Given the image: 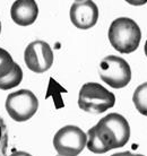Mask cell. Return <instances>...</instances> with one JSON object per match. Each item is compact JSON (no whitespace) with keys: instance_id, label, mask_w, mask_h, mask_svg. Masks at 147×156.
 Segmentation results:
<instances>
[{"instance_id":"1","label":"cell","mask_w":147,"mask_h":156,"mask_svg":"<svg viewBox=\"0 0 147 156\" xmlns=\"http://www.w3.org/2000/svg\"><path fill=\"white\" fill-rule=\"evenodd\" d=\"M130 138L127 119L119 113H109L87 133V148L94 154H104L124 147Z\"/></svg>"},{"instance_id":"2","label":"cell","mask_w":147,"mask_h":156,"mask_svg":"<svg viewBox=\"0 0 147 156\" xmlns=\"http://www.w3.org/2000/svg\"><path fill=\"white\" fill-rule=\"evenodd\" d=\"M109 41L118 52L129 55L139 47L142 31L135 20L128 17L117 18L109 27Z\"/></svg>"},{"instance_id":"3","label":"cell","mask_w":147,"mask_h":156,"mask_svg":"<svg viewBox=\"0 0 147 156\" xmlns=\"http://www.w3.org/2000/svg\"><path fill=\"white\" fill-rule=\"evenodd\" d=\"M116 104L114 94L97 83H86L78 95V106L89 113H103Z\"/></svg>"},{"instance_id":"4","label":"cell","mask_w":147,"mask_h":156,"mask_svg":"<svg viewBox=\"0 0 147 156\" xmlns=\"http://www.w3.org/2000/svg\"><path fill=\"white\" fill-rule=\"evenodd\" d=\"M100 76L112 88H124L131 80V69L124 58L108 55L100 63Z\"/></svg>"},{"instance_id":"5","label":"cell","mask_w":147,"mask_h":156,"mask_svg":"<svg viewBox=\"0 0 147 156\" xmlns=\"http://www.w3.org/2000/svg\"><path fill=\"white\" fill-rule=\"evenodd\" d=\"M6 110L9 117L17 122L30 120L39 109V101L33 92L20 90L10 93L6 98Z\"/></svg>"},{"instance_id":"6","label":"cell","mask_w":147,"mask_h":156,"mask_svg":"<svg viewBox=\"0 0 147 156\" xmlns=\"http://www.w3.org/2000/svg\"><path fill=\"white\" fill-rule=\"evenodd\" d=\"M87 143V135L76 126L62 127L53 137V146L60 156H77Z\"/></svg>"},{"instance_id":"7","label":"cell","mask_w":147,"mask_h":156,"mask_svg":"<svg viewBox=\"0 0 147 156\" xmlns=\"http://www.w3.org/2000/svg\"><path fill=\"white\" fill-rule=\"evenodd\" d=\"M24 60L30 70L42 74L52 67L53 51L44 41H33L25 49Z\"/></svg>"},{"instance_id":"8","label":"cell","mask_w":147,"mask_h":156,"mask_svg":"<svg viewBox=\"0 0 147 156\" xmlns=\"http://www.w3.org/2000/svg\"><path fill=\"white\" fill-rule=\"evenodd\" d=\"M99 20V8L93 0L76 1L70 7V20L75 27L79 30H89Z\"/></svg>"},{"instance_id":"9","label":"cell","mask_w":147,"mask_h":156,"mask_svg":"<svg viewBox=\"0 0 147 156\" xmlns=\"http://www.w3.org/2000/svg\"><path fill=\"white\" fill-rule=\"evenodd\" d=\"M14 23L20 26H28L34 23L39 16V7L35 0H16L10 9Z\"/></svg>"},{"instance_id":"10","label":"cell","mask_w":147,"mask_h":156,"mask_svg":"<svg viewBox=\"0 0 147 156\" xmlns=\"http://www.w3.org/2000/svg\"><path fill=\"white\" fill-rule=\"evenodd\" d=\"M22 79H23V70L20 65L15 62L12 71L8 75H6L5 77L0 78V90H12L20 85L22 83Z\"/></svg>"},{"instance_id":"11","label":"cell","mask_w":147,"mask_h":156,"mask_svg":"<svg viewBox=\"0 0 147 156\" xmlns=\"http://www.w3.org/2000/svg\"><path fill=\"white\" fill-rule=\"evenodd\" d=\"M132 102L137 111L147 117V83H144L136 88L132 96Z\"/></svg>"},{"instance_id":"12","label":"cell","mask_w":147,"mask_h":156,"mask_svg":"<svg viewBox=\"0 0 147 156\" xmlns=\"http://www.w3.org/2000/svg\"><path fill=\"white\" fill-rule=\"evenodd\" d=\"M14 65H15V61L13 60V57L9 55V52L0 48V78L9 74Z\"/></svg>"},{"instance_id":"13","label":"cell","mask_w":147,"mask_h":156,"mask_svg":"<svg viewBox=\"0 0 147 156\" xmlns=\"http://www.w3.org/2000/svg\"><path fill=\"white\" fill-rule=\"evenodd\" d=\"M8 133L4 119L0 117V156H7Z\"/></svg>"},{"instance_id":"14","label":"cell","mask_w":147,"mask_h":156,"mask_svg":"<svg viewBox=\"0 0 147 156\" xmlns=\"http://www.w3.org/2000/svg\"><path fill=\"white\" fill-rule=\"evenodd\" d=\"M124 1L131 6H143L147 4V0H124Z\"/></svg>"},{"instance_id":"15","label":"cell","mask_w":147,"mask_h":156,"mask_svg":"<svg viewBox=\"0 0 147 156\" xmlns=\"http://www.w3.org/2000/svg\"><path fill=\"white\" fill-rule=\"evenodd\" d=\"M10 156H32V155L26 152H15V153H13Z\"/></svg>"},{"instance_id":"16","label":"cell","mask_w":147,"mask_h":156,"mask_svg":"<svg viewBox=\"0 0 147 156\" xmlns=\"http://www.w3.org/2000/svg\"><path fill=\"white\" fill-rule=\"evenodd\" d=\"M111 156H135L134 154H131L130 152H122V153H117V154H113Z\"/></svg>"},{"instance_id":"17","label":"cell","mask_w":147,"mask_h":156,"mask_svg":"<svg viewBox=\"0 0 147 156\" xmlns=\"http://www.w3.org/2000/svg\"><path fill=\"white\" fill-rule=\"evenodd\" d=\"M144 51H145V55H146V57H147V41H146V43H145V47H144Z\"/></svg>"},{"instance_id":"18","label":"cell","mask_w":147,"mask_h":156,"mask_svg":"<svg viewBox=\"0 0 147 156\" xmlns=\"http://www.w3.org/2000/svg\"><path fill=\"white\" fill-rule=\"evenodd\" d=\"M135 156H144V155H142V154H136Z\"/></svg>"},{"instance_id":"19","label":"cell","mask_w":147,"mask_h":156,"mask_svg":"<svg viewBox=\"0 0 147 156\" xmlns=\"http://www.w3.org/2000/svg\"><path fill=\"white\" fill-rule=\"evenodd\" d=\"M0 33H1V23H0Z\"/></svg>"},{"instance_id":"20","label":"cell","mask_w":147,"mask_h":156,"mask_svg":"<svg viewBox=\"0 0 147 156\" xmlns=\"http://www.w3.org/2000/svg\"><path fill=\"white\" fill-rule=\"evenodd\" d=\"M76 1H81V0H76Z\"/></svg>"},{"instance_id":"21","label":"cell","mask_w":147,"mask_h":156,"mask_svg":"<svg viewBox=\"0 0 147 156\" xmlns=\"http://www.w3.org/2000/svg\"><path fill=\"white\" fill-rule=\"evenodd\" d=\"M59 156H60V155H59Z\"/></svg>"}]
</instances>
